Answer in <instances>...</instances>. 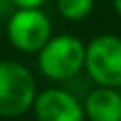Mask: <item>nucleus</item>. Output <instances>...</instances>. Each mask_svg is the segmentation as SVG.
Here are the masks:
<instances>
[{"label":"nucleus","instance_id":"obj_1","mask_svg":"<svg viewBox=\"0 0 121 121\" xmlns=\"http://www.w3.org/2000/svg\"><path fill=\"white\" fill-rule=\"evenodd\" d=\"M38 68L51 81H70L85 70V43L72 34L53 36L38 53Z\"/></svg>","mask_w":121,"mask_h":121},{"label":"nucleus","instance_id":"obj_2","mask_svg":"<svg viewBox=\"0 0 121 121\" xmlns=\"http://www.w3.org/2000/svg\"><path fill=\"white\" fill-rule=\"evenodd\" d=\"M38 91L28 66L19 60H0V117H19L34 108Z\"/></svg>","mask_w":121,"mask_h":121},{"label":"nucleus","instance_id":"obj_3","mask_svg":"<svg viewBox=\"0 0 121 121\" xmlns=\"http://www.w3.org/2000/svg\"><path fill=\"white\" fill-rule=\"evenodd\" d=\"M85 74L96 87H121V38L98 34L85 45Z\"/></svg>","mask_w":121,"mask_h":121},{"label":"nucleus","instance_id":"obj_4","mask_svg":"<svg viewBox=\"0 0 121 121\" xmlns=\"http://www.w3.org/2000/svg\"><path fill=\"white\" fill-rule=\"evenodd\" d=\"M51 38V19L43 9H15L8 19V40L21 53H40Z\"/></svg>","mask_w":121,"mask_h":121},{"label":"nucleus","instance_id":"obj_5","mask_svg":"<svg viewBox=\"0 0 121 121\" xmlns=\"http://www.w3.org/2000/svg\"><path fill=\"white\" fill-rule=\"evenodd\" d=\"M38 121H83V102L68 89L49 87L38 93L34 102Z\"/></svg>","mask_w":121,"mask_h":121},{"label":"nucleus","instance_id":"obj_6","mask_svg":"<svg viewBox=\"0 0 121 121\" xmlns=\"http://www.w3.org/2000/svg\"><path fill=\"white\" fill-rule=\"evenodd\" d=\"M83 112L87 121H121L119 89L95 87L85 95Z\"/></svg>","mask_w":121,"mask_h":121},{"label":"nucleus","instance_id":"obj_7","mask_svg":"<svg viewBox=\"0 0 121 121\" xmlns=\"http://www.w3.org/2000/svg\"><path fill=\"white\" fill-rule=\"evenodd\" d=\"M57 11L66 21H83L91 15L95 0H55Z\"/></svg>","mask_w":121,"mask_h":121},{"label":"nucleus","instance_id":"obj_8","mask_svg":"<svg viewBox=\"0 0 121 121\" xmlns=\"http://www.w3.org/2000/svg\"><path fill=\"white\" fill-rule=\"evenodd\" d=\"M47 0H11L15 9H42Z\"/></svg>","mask_w":121,"mask_h":121},{"label":"nucleus","instance_id":"obj_9","mask_svg":"<svg viewBox=\"0 0 121 121\" xmlns=\"http://www.w3.org/2000/svg\"><path fill=\"white\" fill-rule=\"evenodd\" d=\"M13 11H15V8H13L11 0H0V19H4V17L9 19V15Z\"/></svg>","mask_w":121,"mask_h":121},{"label":"nucleus","instance_id":"obj_10","mask_svg":"<svg viewBox=\"0 0 121 121\" xmlns=\"http://www.w3.org/2000/svg\"><path fill=\"white\" fill-rule=\"evenodd\" d=\"M112 8H113V11L121 17V0H112Z\"/></svg>","mask_w":121,"mask_h":121},{"label":"nucleus","instance_id":"obj_11","mask_svg":"<svg viewBox=\"0 0 121 121\" xmlns=\"http://www.w3.org/2000/svg\"><path fill=\"white\" fill-rule=\"evenodd\" d=\"M119 93H121V87H119Z\"/></svg>","mask_w":121,"mask_h":121}]
</instances>
